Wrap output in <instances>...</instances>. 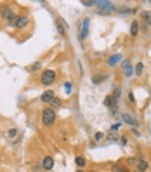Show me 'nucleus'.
<instances>
[{
	"instance_id": "c756f323",
	"label": "nucleus",
	"mask_w": 151,
	"mask_h": 172,
	"mask_svg": "<svg viewBox=\"0 0 151 172\" xmlns=\"http://www.w3.org/2000/svg\"><path fill=\"white\" fill-rule=\"evenodd\" d=\"M127 142H129V139H127V136H122V137H120V144H122V146H125Z\"/></svg>"
},
{
	"instance_id": "7ed1b4c3",
	"label": "nucleus",
	"mask_w": 151,
	"mask_h": 172,
	"mask_svg": "<svg viewBox=\"0 0 151 172\" xmlns=\"http://www.w3.org/2000/svg\"><path fill=\"white\" fill-rule=\"evenodd\" d=\"M56 70H43L42 71V77H40V83L42 85H45V87H49L52 85L54 82H56Z\"/></svg>"
},
{
	"instance_id": "6e6552de",
	"label": "nucleus",
	"mask_w": 151,
	"mask_h": 172,
	"mask_svg": "<svg viewBox=\"0 0 151 172\" xmlns=\"http://www.w3.org/2000/svg\"><path fill=\"white\" fill-rule=\"evenodd\" d=\"M122 122L129 123V125H132V127H139V120H137V118H134V117L129 115V113H122Z\"/></svg>"
},
{
	"instance_id": "412c9836",
	"label": "nucleus",
	"mask_w": 151,
	"mask_h": 172,
	"mask_svg": "<svg viewBox=\"0 0 151 172\" xmlns=\"http://www.w3.org/2000/svg\"><path fill=\"white\" fill-rule=\"evenodd\" d=\"M142 71H144V64H142V63H137V64L134 66V73H136L137 77H141Z\"/></svg>"
},
{
	"instance_id": "393cba45",
	"label": "nucleus",
	"mask_w": 151,
	"mask_h": 172,
	"mask_svg": "<svg viewBox=\"0 0 151 172\" xmlns=\"http://www.w3.org/2000/svg\"><path fill=\"white\" fill-rule=\"evenodd\" d=\"M82 5H83V7H94V5H96V0H82Z\"/></svg>"
},
{
	"instance_id": "4be33fe9",
	"label": "nucleus",
	"mask_w": 151,
	"mask_h": 172,
	"mask_svg": "<svg viewBox=\"0 0 151 172\" xmlns=\"http://www.w3.org/2000/svg\"><path fill=\"white\" fill-rule=\"evenodd\" d=\"M64 92L70 96V94H73V83L71 82H64Z\"/></svg>"
},
{
	"instance_id": "cd10ccee",
	"label": "nucleus",
	"mask_w": 151,
	"mask_h": 172,
	"mask_svg": "<svg viewBox=\"0 0 151 172\" xmlns=\"http://www.w3.org/2000/svg\"><path fill=\"white\" fill-rule=\"evenodd\" d=\"M116 139H118V134H115V132L108 134V141H116Z\"/></svg>"
},
{
	"instance_id": "2f4dec72",
	"label": "nucleus",
	"mask_w": 151,
	"mask_h": 172,
	"mask_svg": "<svg viewBox=\"0 0 151 172\" xmlns=\"http://www.w3.org/2000/svg\"><path fill=\"white\" fill-rule=\"evenodd\" d=\"M111 129H113V131H118V129H120V123H115V125H113Z\"/></svg>"
},
{
	"instance_id": "f257e3e1",
	"label": "nucleus",
	"mask_w": 151,
	"mask_h": 172,
	"mask_svg": "<svg viewBox=\"0 0 151 172\" xmlns=\"http://www.w3.org/2000/svg\"><path fill=\"white\" fill-rule=\"evenodd\" d=\"M96 12L101 16H108L111 12L116 10V4L115 2H106V0H96Z\"/></svg>"
},
{
	"instance_id": "f704fd0d",
	"label": "nucleus",
	"mask_w": 151,
	"mask_h": 172,
	"mask_svg": "<svg viewBox=\"0 0 151 172\" xmlns=\"http://www.w3.org/2000/svg\"><path fill=\"white\" fill-rule=\"evenodd\" d=\"M89 172H96V171H89Z\"/></svg>"
},
{
	"instance_id": "0eeeda50",
	"label": "nucleus",
	"mask_w": 151,
	"mask_h": 172,
	"mask_svg": "<svg viewBox=\"0 0 151 172\" xmlns=\"http://www.w3.org/2000/svg\"><path fill=\"white\" fill-rule=\"evenodd\" d=\"M139 23L146 24V26H151V10H141L139 12Z\"/></svg>"
},
{
	"instance_id": "9d476101",
	"label": "nucleus",
	"mask_w": 151,
	"mask_h": 172,
	"mask_svg": "<svg viewBox=\"0 0 151 172\" xmlns=\"http://www.w3.org/2000/svg\"><path fill=\"white\" fill-rule=\"evenodd\" d=\"M54 97H56V94H54V91H45V92H43V94L40 96V101L43 103V104H49V103L52 101Z\"/></svg>"
},
{
	"instance_id": "39448f33",
	"label": "nucleus",
	"mask_w": 151,
	"mask_h": 172,
	"mask_svg": "<svg viewBox=\"0 0 151 172\" xmlns=\"http://www.w3.org/2000/svg\"><path fill=\"white\" fill-rule=\"evenodd\" d=\"M28 23H30V18H28V16H16L9 24L14 26V28H18V30H23V28L28 26Z\"/></svg>"
},
{
	"instance_id": "b1692460",
	"label": "nucleus",
	"mask_w": 151,
	"mask_h": 172,
	"mask_svg": "<svg viewBox=\"0 0 151 172\" xmlns=\"http://www.w3.org/2000/svg\"><path fill=\"white\" fill-rule=\"evenodd\" d=\"M40 66H42V63H40V61H35V63L31 64L30 68H28V71H37V70H40Z\"/></svg>"
},
{
	"instance_id": "f8f14e48",
	"label": "nucleus",
	"mask_w": 151,
	"mask_h": 172,
	"mask_svg": "<svg viewBox=\"0 0 151 172\" xmlns=\"http://www.w3.org/2000/svg\"><path fill=\"white\" fill-rule=\"evenodd\" d=\"M136 169L141 171V172L148 171V162H146V158H137V162H136Z\"/></svg>"
},
{
	"instance_id": "bb28decb",
	"label": "nucleus",
	"mask_w": 151,
	"mask_h": 172,
	"mask_svg": "<svg viewBox=\"0 0 151 172\" xmlns=\"http://www.w3.org/2000/svg\"><path fill=\"white\" fill-rule=\"evenodd\" d=\"M102 137H104V132H96V134H94V142L101 141Z\"/></svg>"
},
{
	"instance_id": "1a4fd4ad",
	"label": "nucleus",
	"mask_w": 151,
	"mask_h": 172,
	"mask_svg": "<svg viewBox=\"0 0 151 172\" xmlns=\"http://www.w3.org/2000/svg\"><path fill=\"white\" fill-rule=\"evenodd\" d=\"M52 167H54V158L52 156H43L42 158V169L43 171H52Z\"/></svg>"
},
{
	"instance_id": "4468645a",
	"label": "nucleus",
	"mask_w": 151,
	"mask_h": 172,
	"mask_svg": "<svg viewBox=\"0 0 151 172\" xmlns=\"http://www.w3.org/2000/svg\"><path fill=\"white\" fill-rule=\"evenodd\" d=\"M120 59H122L120 54H113V56H110V58H108V66H110V68H115Z\"/></svg>"
},
{
	"instance_id": "423d86ee",
	"label": "nucleus",
	"mask_w": 151,
	"mask_h": 172,
	"mask_svg": "<svg viewBox=\"0 0 151 172\" xmlns=\"http://www.w3.org/2000/svg\"><path fill=\"white\" fill-rule=\"evenodd\" d=\"M0 18L4 21H12L14 18H16V14H14V10H12V7H9V5H4L2 9H0Z\"/></svg>"
},
{
	"instance_id": "5701e85b",
	"label": "nucleus",
	"mask_w": 151,
	"mask_h": 172,
	"mask_svg": "<svg viewBox=\"0 0 151 172\" xmlns=\"http://www.w3.org/2000/svg\"><path fill=\"white\" fill-rule=\"evenodd\" d=\"M49 104H50L49 108H52V110H54V108H59V106H61V99H59V97H54Z\"/></svg>"
},
{
	"instance_id": "aec40b11",
	"label": "nucleus",
	"mask_w": 151,
	"mask_h": 172,
	"mask_svg": "<svg viewBox=\"0 0 151 172\" xmlns=\"http://www.w3.org/2000/svg\"><path fill=\"white\" fill-rule=\"evenodd\" d=\"M18 134H19L18 129H9V131H7V139H9V141H14V139L18 137Z\"/></svg>"
},
{
	"instance_id": "20e7f679",
	"label": "nucleus",
	"mask_w": 151,
	"mask_h": 172,
	"mask_svg": "<svg viewBox=\"0 0 151 172\" xmlns=\"http://www.w3.org/2000/svg\"><path fill=\"white\" fill-rule=\"evenodd\" d=\"M89 28H91V19H89V18H83L80 23V26H78V38H80L82 42L89 37Z\"/></svg>"
},
{
	"instance_id": "a211bd4d",
	"label": "nucleus",
	"mask_w": 151,
	"mask_h": 172,
	"mask_svg": "<svg viewBox=\"0 0 151 172\" xmlns=\"http://www.w3.org/2000/svg\"><path fill=\"white\" fill-rule=\"evenodd\" d=\"M56 28H57V33L61 37L66 35V30H64V24H63V19H56Z\"/></svg>"
},
{
	"instance_id": "9b49d317",
	"label": "nucleus",
	"mask_w": 151,
	"mask_h": 172,
	"mask_svg": "<svg viewBox=\"0 0 151 172\" xmlns=\"http://www.w3.org/2000/svg\"><path fill=\"white\" fill-rule=\"evenodd\" d=\"M106 80H108V75H106V73H99V75H94V77H92V83H94V85H101L102 82H106Z\"/></svg>"
},
{
	"instance_id": "c9c22d12",
	"label": "nucleus",
	"mask_w": 151,
	"mask_h": 172,
	"mask_svg": "<svg viewBox=\"0 0 151 172\" xmlns=\"http://www.w3.org/2000/svg\"><path fill=\"white\" fill-rule=\"evenodd\" d=\"M104 172H108V171H104Z\"/></svg>"
},
{
	"instance_id": "a878e982",
	"label": "nucleus",
	"mask_w": 151,
	"mask_h": 172,
	"mask_svg": "<svg viewBox=\"0 0 151 172\" xmlns=\"http://www.w3.org/2000/svg\"><path fill=\"white\" fill-rule=\"evenodd\" d=\"M136 162H137V158H136V156H129V158H127V167L136 165Z\"/></svg>"
},
{
	"instance_id": "ddd939ff",
	"label": "nucleus",
	"mask_w": 151,
	"mask_h": 172,
	"mask_svg": "<svg viewBox=\"0 0 151 172\" xmlns=\"http://www.w3.org/2000/svg\"><path fill=\"white\" fill-rule=\"evenodd\" d=\"M137 35H139V21L134 19L130 23V37H132V38H136Z\"/></svg>"
},
{
	"instance_id": "473e14b6",
	"label": "nucleus",
	"mask_w": 151,
	"mask_h": 172,
	"mask_svg": "<svg viewBox=\"0 0 151 172\" xmlns=\"http://www.w3.org/2000/svg\"><path fill=\"white\" fill-rule=\"evenodd\" d=\"M77 172H87L85 169H77Z\"/></svg>"
},
{
	"instance_id": "f03ea898",
	"label": "nucleus",
	"mask_w": 151,
	"mask_h": 172,
	"mask_svg": "<svg viewBox=\"0 0 151 172\" xmlns=\"http://www.w3.org/2000/svg\"><path fill=\"white\" fill-rule=\"evenodd\" d=\"M42 123H43L45 127H52V125L56 123V110L45 108V110L42 111Z\"/></svg>"
},
{
	"instance_id": "f3484780",
	"label": "nucleus",
	"mask_w": 151,
	"mask_h": 172,
	"mask_svg": "<svg viewBox=\"0 0 151 172\" xmlns=\"http://www.w3.org/2000/svg\"><path fill=\"white\" fill-rule=\"evenodd\" d=\"M111 97H113L116 103L120 101V97H122V87H120V85H116V87L113 89V92H111Z\"/></svg>"
},
{
	"instance_id": "c85d7f7f",
	"label": "nucleus",
	"mask_w": 151,
	"mask_h": 172,
	"mask_svg": "<svg viewBox=\"0 0 151 172\" xmlns=\"http://www.w3.org/2000/svg\"><path fill=\"white\" fill-rule=\"evenodd\" d=\"M132 134H134V136H137V137H141V131H139L137 127H132Z\"/></svg>"
},
{
	"instance_id": "2eb2a0df",
	"label": "nucleus",
	"mask_w": 151,
	"mask_h": 172,
	"mask_svg": "<svg viewBox=\"0 0 151 172\" xmlns=\"http://www.w3.org/2000/svg\"><path fill=\"white\" fill-rule=\"evenodd\" d=\"M116 104H118V103L111 97V94H108V96L104 97V106H106V108H111V110H113V108H116Z\"/></svg>"
},
{
	"instance_id": "72a5a7b5",
	"label": "nucleus",
	"mask_w": 151,
	"mask_h": 172,
	"mask_svg": "<svg viewBox=\"0 0 151 172\" xmlns=\"http://www.w3.org/2000/svg\"><path fill=\"white\" fill-rule=\"evenodd\" d=\"M132 172H141V171H137V169H134V171H132Z\"/></svg>"
},
{
	"instance_id": "6ab92c4d",
	"label": "nucleus",
	"mask_w": 151,
	"mask_h": 172,
	"mask_svg": "<svg viewBox=\"0 0 151 172\" xmlns=\"http://www.w3.org/2000/svg\"><path fill=\"white\" fill-rule=\"evenodd\" d=\"M75 163H77V167H78V169H83V167H85V163H87V160H85V156L78 155V156L75 158Z\"/></svg>"
},
{
	"instance_id": "7c9ffc66",
	"label": "nucleus",
	"mask_w": 151,
	"mask_h": 172,
	"mask_svg": "<svg viewBox=\"0 0 151 172\" xmlns=\"http://www.w3.org/2000/svg\"><path fill=\"white\" fill-rule=\"evenodd\" d=\"M129 101H130L132 104H136V97H134V92H129Z\"/></svg>"
},
{
	"instance_id": "dca6fc26",
	"label": "nucleus",
	"mask_w": 151,
	"mask_h": 172,
	"mask_svg": "<svg viewBox=\"0 0 151 172\" xmlns=\"http://www.w3.org/2000/svg\"><path fill=\"white\" fill-rule=\"evenodd\" d=\"M123 71H125V77H132V73H134V70H132V64H130V61H123Z\"/></svg>"
}]
</instances>
